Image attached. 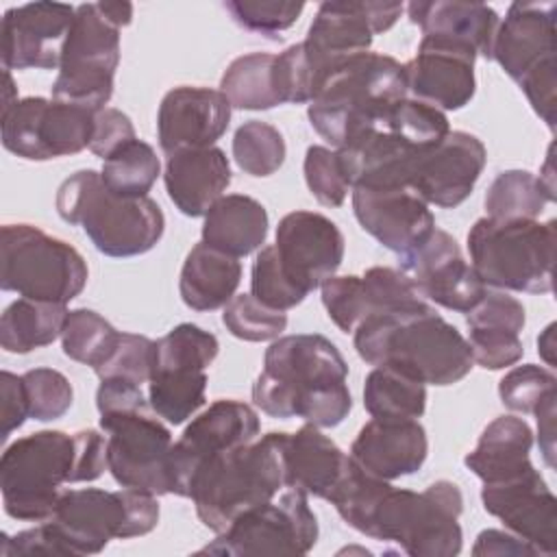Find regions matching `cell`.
Returning a JSON list of instances; mask_svg holds the SVG:
<instances>
[{"label": "cell", "mask_w": 557, "mask_h": 557, "mask_svg": "<svg viewBox=\"0 0 557 557\" xmlns=\"http://www.w3.org/2000/svg\"><path fill=\"white\" fill-rule=\"evenodd\" d=\"M346 376L348 363L329 337H276L252 383V403L270 418H302L318 429H333L352 409Z\"/></svg>", "instance_id": "cell-1"}, {"label": "cell", "mask_w": 557, "mask_h": 557, "mask_svg": "<svg viewBox=\"0 0 557 557\" xmlns=\"http://www.w3.org/2000/svg\"><path fill=\"white\" fill-rule=\"evenodd\" d=\"M159 522L157 496L144 490H63L52 516L33 529L2 535L0 555L83 557L104 550L111 540L150 533Z\"/></svg>", "instance_id": "cell-2"}, {"label": "cell", "mask_w": 557, "mask_h": 557, "mask_svg": "<svg viewBox=\"0 0 557 557\" xmlns=\"http://www.w3.org/2000/svg\"><path fill=\"white\" fill-rule=\"evenodd\" d=\"M107 470V437L96 429L37 431L17 437L0 457L4 513L24 522L52 516L63 483L96 481Z\"/></svg>", "instance_id": "cell-3"}, {"label": "cell", "mask_w": 557, "mask_h": 557, "mask_svg": "<svg viewBox=\"0 0 557 557\" xmlns=\"http://www.w3.org/2000/svg\"><path fill=\"white\" fill-rule=\"evenodd\" d=\"M352 344L366 363L398 370L424 385L459 383L474 366L466 337L422 298L372 313L355 329Z\"/></svg>", "instance_id": "cell-4"}, {"label": "cell", "mask_w": 557, "mask_h": 557, "mask_svg": "<svg viewBox=\"0 0 557 557\" xmlns=\"http://www.w3.org/2000/svg\"><path fill=\"white\" fill-rule=\"evenodd\" d=\"M96 407L107 433V470L115 483L154 496L170 494L172 433L144 398L141 385L100 379Z\"/></svg>", "instance_id": "cell-5"}, {"label": "cell", "mask_w": 557, "mask_h": 557, "mask_svg": "<svg viewBox=\"0 0 557 557\" xmlns=\"http://www.w3.org/2000/svg\"><path fill=\"white\" fill-rule=\"evenodd\" d=\"M285 437L283 431H270L196 470L187 498L207 529L222 533L237 516L285 490Z\"/></svg>", "instance_id": "cell-6"}, {"label": "cell", "mask_w": 557, "mask_h": 557, "mask_svg": "<svg viewBox=\"0 0 557 557\" xmlns=\"http://www.w3.org/2000/svg\"><path fill=\"white\" fill-rule=\"evenodd\" d=\"M405 96V65L389 54L368 50L322 78L307 117L313 131L339 150Z\"/></svg>", "instance_id": "cell-7"}, {"label": "cell", "mask_w": 557, "mask_h": 557, "mask_svg": "<svg viewBox=\"0 0 557 557\" xmlns=\"http://www.w3.org/2000/svg\"><path fill=\"white\" fill-rule=\"evenodd\" d=\"M57 213L81 226L98 252L115 259L152 250L165 231L161 207L148 198L113 194L96 170H78L57 189Z\"/></svg>", "instance_id": "cell-8"}, {"label": "cell", "mask_w": 557, "mask_h": 557, "mask_svg": "<svg viewBox=\"0 0 557 557\" xmlns=\"http://www.w3.org/2000/svg\"><path fill=\"white\" fill-rule=\"evenodd\" d=\"M557 222L479 218L468 231L470 265L487 287L503 292L548 294Z\"/></svg>", "instance_id": "cell-9"}, {"label": "cell", "mask_w": 557, "mask_h": 557, "mask_svg": "<svg viewBox=\"0 0 557 557\" xmlns=\"http://www.w3.org/2000/svg\"><path fill=\"white\" fill-rule=\"evenodd\" d=\"M461 511L463 496L453 481L440 479L422 492L389 483L374 505L363 535L394 542L409 557H455L463 544Z\"/></svg>", "instance_id": "cell-10"}, {"label": "cell", "mask_w": 557, "mask_h": 557, "mask_svg": "<svg viewBox=\"0 0 557 557\" xmlns=\"http://www.w3.org/2000/svg\"><path fill=\"white\" fill-rule=\"evenodd\" d=\"M83 255L33 224H4L0 231V287L22 298L67 305L87 285Z\"/></svg>", "instance_id": "cell-11"}, {"label": "cell", "mask_w": 557, "mask_h": 557, "mask_svg": "<svg viewBox=\"0 0 557 557\" xmlns=\"http://www.w3.org/2000/svg\"><path fill=\"white\" fill-rule=\"evenodd\" d=\"M120 30L104 17L98 2L78 4L63 44L52 100L100 111L113 96L120 65Z\"/></svg>", "instance_id": "cell-12"}, {"label": "cell", "mask_w": 557, "mask_h": 557, "mask_svg": "<svg viewBox=\"0 0 557 557\" xmlns=\"http://www.w3.org/2000/svg\"><path fill=\"white\" fill-rule=\"evenodd\" d=\"M318 542L309 494L285 487L272 500L237 516L200 555H307Z\"/></svg>", "instance_id": "cell-13"}, {"label": "cell", "mask_w": 557, "mask_h": 557, "mask_svg": "<svg viewBox=\"0 0 557 557\" xmlns=\"http://www.w3.org/2000/svg\"><path fill=\"white\" fill-rule=\"evenodd\" d=\"M403 9L400 2L374 0L322 2L305 41H300L313 81V94L326 74L348 59L368 52L374 35L389 30L398 22Z\"/></svg>", "instance_id": "cell-14"}, {"label": "cell", "mask_w": 557, "mask_h": 557, "mask_svg": "<svg viewBox=\"0 0 557 557\" xmlns=\"http://www.w3.org/2000/svg\"><path fill=\"white\" fill-rule=\"evenodd\" d=\"M94 113L52 98H22L0 115L2 146L26 161L78 154L91 144Z\"/></svg>", "instance_id": "cell-15"}, {"label": "cell", "mask_w": 557, "mask_h": 557, "mask_svg": "<svg viewBox=\"0 0 557 557\" xmlns=\"http://www.w3.org/2000/svg\"><path fill=\"white\" fill-rule=\"evenodd\" d=\"M259 437L257 411L235 398H220L198 413L172 444L170 494L189 496L196 470L211 457Z\"/></svg>", "instance_id": "cell-16"}, {"label": "cell", "mask_w": 557, "mask_h": 557, "mask_svg": "<svg viewBox=\"0 0 557 557\" xmlns=\"http://www.w3.org/2000/svg\"><path fill=\"white\" fill-rule=\"evenodd\" d=\"M398 270L422 300L459 313H468L487 292L470 261L463 259L457 239L437 226L418 248L400 257Z\"/></svg>", "instance_id": "cell-17"}, {"label": "cell", "mask_w": 557, "mask_h": 557, "mask_svg": "<svg viewBox=\"0 0 557 557\" xmlns=\"http://www.w3.org/2000/svg\"><path fill=\"white\" fill-rule=\"evenodd\" d=\"M339 226L315 211H292L276 226L274 250L285 276L309 296L331 278L344 261Z\"/></svg>", "instance_id": "cell-18"}, {"label": "cell", "mask_w": 557, "mask_h": 557, "mask_svg": "<svg viewBox=\"0 0 557 557\" xmlns=\"http://www.w3.org/2000/svg\"><path fill=\"white\" fill-rule=\"evenodd\" d=\"M76 7L61 2H28L11 7L0 20L2 70H54Z\"/></svg>", "instance_id": "cell-19"}, {"label": "cell", "mask_w": 557, "mask_h": 557, "mask_svg": "<svg viewBox=\"0 0 557 557\" xmlns=\"http://www.w3.org/2000/svg\"><path fill=\"white\" fill-rule=\"evenodd\" d=\"M483 509L540 555L557 553V498L535 466L505 481L483 483Z\"/></svg>", "instance_id": "cell-20"}, {"label": "cell", "mask_w": 557, "mask_h": 557, "mask_svg": "<svg viewBox=\"0 0 557 557\" xmlns=\"http://www.w3.org/2000/svg\"><path fill=\"white\" fill-rule=\"evenodd\" d=\"M485 161L487 150L476 135L450 131L435 148L413 161L407 187L426 205L455 209L472 194Z\"/></svg>", "instance_id": "cell-21"}, {"label": "cell", "mask_w": 557, "mask_h": 557, "mask_svg": "<svg viewBox=\"0 0 557 557\" xmlns=\"http://www.w3.org/2000/svg\"><path fill=\"white\" fill-rule=\"evenodd\" d=\"M474 48L444 39L422 37L418 52L405 65L407 94L440 111L463 109L476 91Z\"/></svg>", "instance_id": "cell-22"}, {"label": "cell", "mask_w": 557, "mask_h": 557, "mask_svg": "<svg viewBox=\"0 0 557 557\" xmlns=\"http://www.w3.org/2000/svg\"><path fill=\"white\" fill-rule=\"evenodd\" d=\"M352 213L368 235L398 257L418 248L435 231L429 205L400 185H355Z\"/></svg>", "instance_id": "cell-23"}, {"label": "cell", "mask_w": 557, "mask_h": 557, "mask_svg": "<svg viewBox=\"0 0 557 557\" xmlns=\"http://www.w3.org/2000/svg\"><path fill=\"white\" fill-rule=\"evenodd\" d=\"M231 102L220 89L181 85L170 89L157 111V139L170 157L185 148H209L228 128Z\"/></svg>", "instance_id": "cell-24"}, {"label": "cell", "mask_w": 557, "mask_h": 557, "mask_svg": "<svg viewBox=\"0 0 557 557\" xmlns=\"http://www.w3.org/2000/svg\"><path fill=\"white\" fill-rule=\"evenodd\" d=\"M320 294L329 318L344 333H355L372 313L420 300L411 281L400 270L385 265L368 268L363 276L333 274L320 285Z\"/></svg>", "instance_id": "cell-25"}, {"label": "cell", "mask_w": 557, "mask_h": 557, "mask_svg": "<svg viewBox=\"0 0 557 557\" xmlns=\"http://www.w3.org/2000/svg\"><path fill=\"white\" fill-rule=\"evenodd\" d=\"M557 57V4L511 2L505 20L498 24L492 61L505 74L520 83L540 63Z\"/></svg>", "instance_id": "cell-26"}, {"label": "cell", "mask_w": 557, "mask_h": 557, "mask_svg": "<svg viewBox=\"0 0 557 557\" xmlns=\"http://www.w3.org/2000/svg\"><path fill=\"white\" fill-rule=\"evenodd\" d=\"M426 455L429 440L418 420L372 418L359 429L350 446V459L366 472L385 481L418 472Z\"/></svg>", "instance_id": "cell-27"}, {"label": "cell", "mask_w": 557, "mask_h": 557, "mask_svg": "<svg viewBox=\"0 0 557 557\" xmlns=\"http://www.w3.org/2000/svg\"><path fill=\"white\" fill-rule=\"evenodd\" d=\"M163 183L174 207L189 218H205L231 185V163L222 148H185L168 157Z\"/></svg>", "instance_id": "cell-28"}, {"label": "cell", "mask_w": 557, "mask_h": 557, "mask_svg": "<svg viewBox=\"0 0 557 557\" xmlns=\"http://www.w3.org/2000/svg\"><path fill=\"white\" fill-rule=\"evenodd\" d=\"M407 17L424 37H444L474 48L476 54L492 61V48L500 24L498 13L483 2L433 0L409 2Z\"/></svg>", "instance_id": "cell-29"}, {"label": "cell", "mask_w": 557, "mask_h": 557, "mask_svg": "<svg viewBox=\"0 0 557 557\" xmlns=\"http://www.w3.org/2000/svg\"><path fill=\"white\" fill-rule=\"evenodd\" d=\"M346 463L348 455L309 422L285 437V487L326 500Z\"/></svg>", "instance_id": "cell-30"}, {"label": "cell", "mask_w": 557, "mask_h": 557, "mask_svg": "<svg viewBox=\"0 0 557 557\" xmlns=\"http://www.w3.org/2000/svg\"><path fill=\"white\" fill-rule=\"evenodd\" d=\"M531 426L522 418L498 416L483 429L476 446L463 457V463L483 483H496L531 470Z\"/></svg>", "instance_id": "cell-31"}, {"label": "cell", "mask_w": 557, "mask_h": 557, "mask_svg": "<svg viewBox=\"0 0 557 557\" xmlns=\"http://www.w3.org/2000/svg\"><path fill=\"white\" fill-rule=\"evenodd\" d=\"M239 281L242 263L237 257L198 242L183 261L178 292L189 309L213 311L235 296Z\"/></svg>", "instance_id": "cell-32"}, {"label": "cell", "mask_w": 557, "mask_h": 557, "mask_svg": "<svg viewBox=\"0 0 557 557\" xmlns=\"http://www.w3.org/2000/svg\"><path fill=\"white\" fill-rule=\"evenodd\" d=\"M268 226V211L257 198L226 194L205 215L202 242L239 259L263 248Z\"/></svg>", "instance_id": "cell-33"}, {"label": "cell", "mask_w": 557, "mask_h": 557, "mask_svg": "<svg viewBox=\"0 0 557 557\" xmlns=\"http://www.w3.org/2000/svg\"><path fill=\"white\" fill-rule=\"evenodd\" d=\"M65 315V305L20 296L0 315V346L13 355L50 346L61 337Z\"/></svg>", "instance_id": "cell-34"}, {"label": "cell", "mask_w": 557, "mask_h": 557, "mask_svg": "<svg viewBox=\"0 0 557 557\" xmlns=\"http://www.w3.org/2000/svg\"><path fill=\"white\" fill-rule=\"evenodd\" d=\"M276 54L248 52L228 63L220 78V91L233 109L268 111L281 102L274 83Z\"/></svg>", "instance_id": "cell-35"}, {"label": "cell", "mask_w": 557, "mask_h": 557, "mask_svg": "<svg viewBox=\"0 0 557 557\" xmlns=\"http://www.w3.org/2000/svg\"><path fill=\"white\" fill-rule=\"evenodd\" d=\"M363 407L376 420H418L426 409L424 383L376 366L363 381Z\"/></svg>", "instance_id": "cell-36"}, {"label": "cell", "mask_w": 557, "mask_h": 557, "mask_svg": "<svg viewBox=\"0 0 557 557\" xmlns=\"http://www.w3.org/2000/svg\"><path fill=\"white\" fill-rule=\"evenodd\" d=\"M207 372L194 368L152 370L148 379V403L170 424H183L205 405Z\"/></svg>", "instance_id": "cell-37"}, {"label": "cell", "mask_w": 557, "mask_h": 557, "mask_svg": "<svg viewBox=\"0 0 557 557\" xmlns=\"http://www.w3.org/2000/svg\"><path fill=\"white\" fill-rule=\"evenodd\" d=\"M557 198L527 170L500 172L485 191V211L492 220H535Z\"/></svg>", "instance_id": "cell-38"}, {"label": "cell", "mask_w": 557, "mask_h": 557, "mask_svg": "<svg viewBox=\"0 0 557 557\" xmlns=\"http://www.w3.org/2000/svg\"><path fill=\"white\" fill-rule=\"evenodd\" d=\"M161 174V161L154 148L141 139H133L102 161V183L117 196H148Z\"/></svg>", "instance_id": "cell-39"}, {"label": "cell", "mask_w": 557, "mask_h": 557, "mask_svg": "<svg viewBox=\"0 0 557 557\" xmlns=\"http://www.w3.org/2000/svg\"><path fill=\"white\" fill-rule=\"evenodd\" d=\"M117 339L120 331H115L113 324L94 309L81 307L67 311L61 331V348L72 361L96 370L109 359Z\"/></svg>", "instance_id": "cell-40"}, {"label": "cell", "mask_w": 557, "mask_h": 557, "mask_svg": "<svg viewBox=\"0 0 557 557\" xmlns=\"http://www.w3.org/2000/svg\"><path fill=\"white\" fill-rule=\"evenodd\" d=\"M287 148L281 131L261 120L244 122L233 135V159L248 176H270L285 161Z\"/></svg>", "instance_id": "cell-41"}, {"label": "cell", "mask_w": 557, "mask_h": 557, "mask_svg": "<svg viewBox=\"0 0 557 557\" xmlns=\"http://www.w3.org/2000/svg\"><path fill=\"white\" fill-rule=\"evenodd\" d=\"M220 352V342L213 333L200 329L198 324L183 322L168 331L163 337L154 339L152 370L159 368H196L207 370ZM150 370V372H152Z\"/></svg>", "instance_id": "cell-42"}, {"label": "cell", "mask_w": 557, "mask_h": 557, "mask_svg": "<svg viewBox=\"0 0 557 557\" xmlns=\"http://www.w3.org/2000/svg\"><path fill=\"white\" fill-rule=\"evenodd\" d=\"M222 324L244 342H274L287 326V313L272 309L252 294H235L222 307Z\"/></svg>", "instance_id": "cell-43"}, {"label": "cell", "mask_w": 557, "mask_h": 557, "mask_svg": "<svg viewBox=\"0 0 557 557\" xmlns=\"http://www.w3.org/2000/svg\"><path fill=\"white\" fill-rule=\"evenodd\" d=\"M28 400V418L52 422L67 413L74 400V389L67 376L54 368H33L22 374Z\"/></svg>", "instance_id": "cell-44"}, {"label": "cell", "mask_w": 557, "mask_h": 557, "mask_svg": "<svg viewBox=\"0 0 557 557\" xmlns=\"http://www.w3.org/2000/svg\"><path fill=\"white\" fill-rule=\"evenodd\" d=\"M557 394L555 374L535 363L511 368L498 383L500 403L518 413H535V409Z\"/></svg>", "instance_id": "cell-45"}, {"label": "cell", "mask_w": 557, "mask_h": 557, "mask_svg": "<svg viewBox=\"0 0 557 557\" xmlns=\"http://www.w3.org/2000/svg\"><path fill=\"white\" fill-rule=\"evenodd\" d=\"M224 9L244 30L263 35L268 39H281V33L292 28L305 11V2L226 0Z\"/></svg>", "instance_id": "cell-46"}, {"label": "cell", "mask_w": 557, "mask_h": 557, "mask_svg": "<svg viewBox=\"0 0 557 557\" xmlns=\"http://www.w3.org/2000/svg\"><path fill=\"white\" fill-rule=\"evenodd\" d=\"M302 172L311 196L324 207H342L348 191L352 189L337 150H331L326 146L307 148Z\"/></svg>", "instance_id": "cell-47"}, {"label": "cell", "mask_w": 557, "mask_h": 557, "mask_svg": "<svg viewBox=\"0 0 557 557\" xmlns=\"http://www.w3.org/2000/svg\"><path fill=\"white\" fill-rule=\"evenodd\" d=\"M250 294L261 300L263 305L278 309V311H287L294 309L296 305H300L307 296L285 276L274 244L272 246H263L255 261H252V270H250Z\"/></svg>", "instance_id": "cell-48"}, {"label": "cell", "mask_w": 557, "mask_h": 557, "mask_svg": "<svg viewBox=\"0 0 557 557\" xmlns=\"http://www.w3.org/2000/svg\"><path fill=\"white\" fill-rule=\"evenodd\" d=\"M468 346L472 363L485 370H503L522 359L520 331L498 324H476L468 326Z\"/></svg>", "instance_id": "cell-49"}, {"label": "cell", "mask_w": 557, "mask_h": 557, "mask_svg": "<svg viewBox=\"0 0 557 557\" xmlns=\"http://www.w3.org/2000/svg\"><path fill=\"white\" fill-rule=\"evenodd\" d=\"M154 339L137 333H120V339L109 359L94 372L98 379H126L137 385L150 379Z\"/></svg>", "instance_id": "cell-50"}, {"label": "cell", "mask_w": 557, "mask_h": 557, "mask_svg": "<svg viewBox=\"0 0 557 557\" xmlns=\"http://www.w3.org/2000/svg\"><path fill=\"white\" fill-rule=\"evenodd\" d=\"M274 83L281 96V102L302 104L313 98V81L305 61L300 44L287 46L274 61Z\"/></svg>", "instance_id": "cell-51"}, {"label": "cell", "mask_w": 557, "mask_h": 557, "mask_svg": "<svg viewBox=\"0 0 557 557\" xmlns=\"http://www.w3.org/2000/svg\"><path fill=\"white\" fill-rule=\"evenodd\" d=\"M137 139L135 137V126L126 113L113 107H104L94 113V135L89 150L100 157L102 161L111 157L117 148L124 144Z\"/></svg>", "instance_id": "cell-52"}, {"label": "cell", "mask_w": 557, "mask_h": 557, "mask_svg": "<svg viewBox=\"0 0 557 557\" xmlns=\"http://www.w3.org/2000/svg\"><path fill=\"white\" fill-rule=\"evenodd\" d=\"M520 89L524 91L529 104L540 115V120L555 131V87H557V63L555 59H548L540 63L535 70H531L527 76L520 78Z\"/></svg>", "instance_id": "cell-53"}, {"label": "cell", "mask_w": 557, "mask_h": 557, "mask_svg": "<svg viewBox=\"0 0 557 557\" xmlns=\"http://www.w3.org/2000/svg\"><path fill=\"white\" fill-rule=\"evenodd\" d=\"M0 394H2V440H7L28 418V400H26L22 374L17 376L9 370H2Z\"/></svg>", "instance_id": "cell-54"}, {"label": "cell", "mask_w": 557, "mask_h": 557, "mask_svg": "<svg viewBox=\"0 0 557 557\" xmlns=\"http://www.w3.org/2000/svg\"><path fill=\"white\" fill-rule=\"evenodd\" d=\"M472 555H516V557H535L540 555L529 542L520 540L511 531L485 529L476 535Z\"/></svg>", "instance_id": "cell-55"}, {"label": "cell", "mask_w": 557, "mask_h": 557, "mask_svg": "<svg viewBox=\"0 0 557 557\" xmlns=\"http://www.w3.org/2000/svg\"><path fill=\"white\" fill-rule=\"evenodd\" d=\"M555 400H557V394L550 396L548 400H544L533 413L537 418L540 450H542L548 468H555Z\"/></svg>", "instance_id": "cell-56"}, {"label": "cell", "mask_w": 557, "mask_h": 557, "mask_svg": "<svg viewBox=\"0 0 557 557\" xmlns=\"http://www.w3.org/2000/svg\"><path fill=\"white\" fill-rule=\"evenodd\" d=\"M100 11L109 22H113L117 28H124L133 22V4L131 2H98Z\"/></svg>", "instance_id": "cell-57"}, {"label": "cell", "mask_w": 557, "mask_h": 557, "mask_svg": "<svg viewBox=\"0 0 557 557\" xmlns=\"http://www.w3.org/2000/svg\"><path fill=\"white\" fill-rule=\"evenodd\" d=\"M537 352L546 366H555V324H548L537 337Z\"/></svg>", "instance_id": "cell-58"}, {"label": "cell", "mask_w": 557, "mask_h": 557, "mask_svg": "<svg viewBox=\"0 0 557 557\" xmlns=\"http://www.w3.org/2000/svg\"><path fill=\"white\" fill-rule=\"evenodd\" d=\"M537 178H540V183L546 187V191L557 198V194H555V170H553V146L548 148L546 161H544V165H542Z\"/></svg>", "instance_id": "cell-59"}, {"label": "cell", "mask_w": 557, "mask_h": 557, "mask_svg": "<svg viewBox=\"0 0 557 557\" xmlns=\"http://www.w3.org/2000/svg\"><path fill=\"white\" fill-rule=\"evenodd\" d=\"M17 102V87L13 83L11 70H4V98H2V113H7Z\"/></svg>", "instance_id": "cell-60"}]
</instances>
